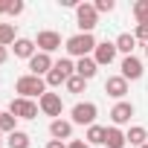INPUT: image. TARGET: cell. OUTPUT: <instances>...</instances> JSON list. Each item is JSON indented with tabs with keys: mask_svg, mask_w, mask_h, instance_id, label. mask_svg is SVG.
I'll use <instances>...</instances> for the list:
<instances>
[{
	"mask_svg": "<svg viewBox=\"0 0 148 148\" xmlns=\"http://www.w3.org/2000/svg\"><path fill=\"white\" fill-rule=\"evenodd\" d=\"M55 67V61H52V55H47V52H35L32 58H29V70H32V76H41V79H47V73Z\"/></svg>",
	"mask_w": 148,
	"mask_h": 148,
	"instance_id": "cell-11",
	"label": "cell"
},
{
	"mask_svg": "<svg viewBox=\"0 0 148 148\" xmlns=\"http://www.w3.org/2000/svg\"><path fill=\"white\" fill-rule=\"evenodd\" d=\"M134 38L148 44V23H136V29H134Z\"/></svg>",
	"mask_w": 148,
	"mask_h": 148,
	"instance_id": "cell-28",
	"label": "cell"
},
{
	"mask_svg": "<svg viewBox=\"0 0 148 148\" xmlns=\"http://www.w3.org/2000/svg\"><path fill=\"white\" fill-rule=\"evenodd\" d=\"M119 76L125 79V82H136V79H142V61L136 58V55H125L122 58V64H119Z\"/></svg>",
	"mask_w": 148,
	"mask_h": 148,
	"instance_id": "cell-10",
	"label": "cell"
},
{
	"mask_svg": "<svg viewBox=\"0 0 148 148\" xmlns=\"http://www.w3.org/2000/svg\"><path fill=\"white\" fill-rule=\"evenodd\" d=\"M49 136L61 139V142H70L73 139V122L70 119H52L49 122Z\"/></svg>",
	"mask_w": 148,
	"mask_h": 148,
	"instance_id": "cell-13",
	"label": "cell"
},
{
	"mask_svg": "<svg viewBox=\"0 0 148 148\" xmlns=\"http://www.w3.org/2000/svg\"><path fill=\"white\" fill-rule=\"evenodd\" d=\"M35 47H38V52L52 55L55 49H61V35H58V32H52V29H44V32H38Z\"/></svg>",
	"mask_w": 148,
	"mask_h": 148,
	"instance_id": "cell-8",
	"label": "cell"
},
{
	"mask_svg": "<svg viewBox=\"0 0 148 148\" xmlns=\"http://www.w3.org/2000/svg\"><path fill=\"white\" fill-rule=\"evenodd\" d=\"M9 148H29V134L26 131H15V134H9Z\"/></svg>",
	"mask_w": 148,
	"mask_h": 148,
	"instance_id": "cell-23",
	"label": "cell"
},
{
	"mask_svg": "<svg viewBox=\"0 0 148 148\" xmlns=\"http://www.w3.org/2000/svg\"><path fill=\"white\" fill-rule=\"evenodd\" d=\"M12 49H15V58H32L38 47H35L32 38H18V41L12 44Z\"/></svg>",
	"mask_w": 148,
	"mask_h": 148,
	"instance_id": "cell-17",
	"label": "cell"
},
{
	"mask_svg": "<svg viewBox=\"0 0 148 148\" xmlns=\"http://www.w3.org/2000/svg\"><path fill=\"white\" fill-rule=\"evenodd\" d=\"M116 41H99L96 44V52H93V61L99 64V67H108V64H113L116 61Z\"/></svg>",
	"mask_w": 148,
	"mask_h": 148,
	"instance_id": "cell-9",
	"label": "cell"
},
{
	"mask_svg": "<svg viewBox=\"0 0 148 148\" xmlns=\"http://www.w3.org/2000/svg\"><path fill=\"white\" fill-rule=\"evenodd\" d=\"M93 6H96V12H99V15H102V12H108V15H110V12L116 9V3H113V0H96Z\"/></svg>",
	"mask_w": 148,
	"mask_h": 148,
	"instance_id": "cell-27",
	"label": "cell"
},
{
	"mask_svg": "<svg viewBox=\"0 0 148 148\" xmlns=\"http://www.w3.org/2000/svg\"><path fill=\"white\" fill-rule=\"evenodd\" d=\"M67 148H90V145H87L84 139H70V142H67Z\"/></svg>",
	"mask_w": 148,
	"mask_h": 148,
	"instance_id": "cell-29",
	"label": "cell"
},
{
	"mask_svg": "<svg viewBox=\"0 0 148 148\" xmlns=\"http://www.w3.org/2000/svg\"><path fill=\"white\" fill-rule=\"evenodd\" d=\"M0 15H6V0H0Z\"/></svg>",
	"mask_w": 148,
	"mask_h": 148,
	"instance_id": "cell-32",
	"label": "cell"
},
{
	"mask_svg": "<svg viewBox=\"0 0 148 148\" xmlns=\"http://www.w3.org/2000/svg\"><path fill=\"white\" fill-rule=\"evenodd\" d=\"M38 110H41V108H38L32 99H21V96H18V99L9 102V113H15L18 119H35Z\"/></svg>",
	"mask_w": 148,
	"mask_h": 148,
	"instance_id": "cell-7",
	"label": "cell"
},
{
	"mask_svg": "<svg viewBox=\"0 0 148 148\" xmlns=\"http://www.w3.org/2000/svg\"><path fill=\"white\" fill-rule=\"evenodd\" d=\"M105 145H108V148H125V145H128L125 131H122V128H116V125L105 128Z\"/></svg>",
	"mask_w": 148,
	"mask_h": 148,
	"instance_id": "cell-15",
	"label": "cell"
},
{
	"mask_svg": "<svg viewBox=\"0 0 148 148\" xmlns=\"http://www.w3.org/2000/svg\"><path fill=\"white\" fill-rule=\"evenodd\" d=\"M134 18H136V23H148V0L134 3Z\"/></svg>",
	"mask_w": 148,
	"mask_h": 148,
	"instance_id": "cell-24",
	"label": "cell"
},
{
	"mask_svg": "<svg viewBox=\"0 0 148 148\" xmlns=\"http://www.w3.org/2000/svg\"><path fill=\"white\" fill-rule=\"evenodd\" d=\"M18 131V116L15 113H9V110H3V113H0V134H15Z\"/></svg>",
	"mask_w": 148,
	"mask_h": 148,
	"instance_id": "cell-21",
	"label": "cell"
},
{
	"mask_svg": "<svg viewBox=\"0 0 148 148\" xmlns=\"http://www.w3.org/2000/svg\"><path fill=\"white\" fill-rule=\"evenodd\" d=\"M142 148H148V142H145V145H142Z\"/></svg>",
	"mask_w": 148,
	"mask_h": 148,
	"instance_id": "cell-35",
	"label": "cell"
},
{
	"mask_svg": "<svg viewBox=\"0 0 148 148\" xmlns=\"http://www.w3.org/2000/svg\"><path fill=\"white\" fill-rule=\"evenodd\" d=\"M6 58H9V47H0V64H6Z\"/></svg>",
	"mask_w": 148,
	"mask_h": 148,
	"instance_id": "cell-31",
	"label": "cell"
},
{
	"mask_svg": "<svg viewBox=\"0 0 148 148\" xmlns=\"http://www.w3.org/2000/svg\"><path fill=\"white\" fill-rule=\"evenodd\" d=\"M18 35H15V23H0V47H9L15 44Z\"/></svg>",
	"mask_w": 148,
	"mask_h": 148,
	"instance_id": "cell-22",
	"label": "cell"
},
{
	"mask_svg": "<svg viewBox=\"0 0 148 148\" xmlns=\"http://www.w3.org/2000/svg\"><path fill=\"white\" fill-rule=\"evenodd\" d=\"M96 116H99V108L93 105V102H79L76 108H73V116H70V122L73 125H96Z\"/></svg>",
	"mask_w": 148,
	"mask_h": 148,
	"instance_id": "cell-5",
	"label": "cell"
},
{
	"mask_svg": "<svg viewBox=\"0 0 148 148\" xmlns=\"http://www.w3.org/2000/svg\"><path fill=\"white\" fill-rule=\"evenodd\" d=\"M76 23H79L82 32H93L96 23H99L96 6H93V3H79V6H76Z\"/></svg>",
	"mask_w": 148,
	"mask_h": 148,
	"instance_id": "cell-4",
	"label": "cell"
},
{
	"mask_svg": "<svg viewBox=\"0 0 148 148\" xmlns=\"http://www.w3.org/2000/svg\"><path fill=\"white\" fill-rule=\"evenodd\" d=\"M73 76H76V64H73L70 58H61V61H55V67L47 73V87H61V84H67Z\"/></svg>",
	"mask_w": 148,
	"mask_h": 148,
	"instance_id": "cell-3",
	"label": "cell"
},
{
	"mask_svg": "<svg viewBox=\"0 0 148 148\" xmlns=\"http://www.w3.org/2000/svg\"><path fill=\"white\" fill-rule=\"evenodd\" d=\"M84 142L93 148V145H105V128L102 125H90L87 134H84Z\"/></svg>",
	"mask_w": 148,
	"mask_h": 148,
	"instance_id": "cell-20",
	"label": "cell"
},
{
	"mask_svg": "<svg viewBox=\"0 0 148 148\" xmlns=\"http://www.w3.org/2000/svg\"><path fill=\"white\" fill-rule=\"evenodd\" d=\"M0 113H3V110H0Z\"/></svg>",
	"mask_w": 148,
	"mask_h": 148,
	"instance_id": "cell-36",
	"label": "cell"
},
{
	"mask_svg": "<svg viewBox=\"0 0 148 148\" xmlns=\"http://www.w3.org/2000/svg\"><path fill=\"white\" fill-rule=\"evenodd\" d=\"M38 108H41V113L44 116H52V119H61V110H64V102H61V96L58 93H44L41 99H38Z\"/></svg>",
	"mask_w": 148,
	"mask_h": 148,
	"instance_id": "cell-6",
	"label": "cell"
},
{
	"mask_svg": "<svg viewBox=\"0 0 148 148\" xmlns=\"http://www.w3.org/2000/svg\"><path fill=\"white\" fill-rule=\"evenodd\" d=\"M145 55H148V44H145Z\"/></svg>",
	"mask_w": 148,
	"mask_h": 148,
	"instance_id": "cell-34",
	"label": "cell"
},
{
	"mask_svg": "<svg viewBox=\"0 0 148 148\" xmlns=\"http://www.w3.org/2000/svg\"><path fill=\"white\" fill-rule=\"evenodd\" d=\"M134 113H136V108H134L131 102H116V105L110 108V122H113L116 128H119V125H128Z\"/></svg>",
	"mask_w": 148,
	"mask_h": 148,
	"instance_id": "cell-12",
	"label": "cell"
},
{
	"mask_svg": "<svg viewBox=\"0 0 148 148\" xmlns=\"http://www.w3.org/2000/svg\"><path fill=\"white\" fill-rule=\"evenodd\" d=\"M96 73H99V64L93 61V55H90V58H79V61H76V76H82L84 82H90Z\"/></svg>",
	"mask_w": 148,
	"mask_h": 148,
	"instance_id": "cell-16",
	"label": "cell"
},
{
	"mask_svg": "<svg viewBox=\"0 0 148 148\" xmlns=\"http://www.w3.org/2000/svg\"><path fill=\"white\" fill-rule=\"evenodd\" d=\"M23 12V0H6V15L9 18H18Z\"/></svg>",
	"mask_w": 148,
	"mask_h": 148,
	"instance_id": "cell-26",
	"label": "cell"
},
{
	"mask_svg": "<svg viewBox=\"0 0 148 148\" xmlns=\"http://www.w3.org/2000/svg\"><path fill=\"white\" fill-rule=\"evenodd\" d=\"M64 87H67V93H82V90L87 87V82H84L82 76H73V79H70V82H67Z\"/></svg>",
	"mask_w": 148,
	"mask_h": 148,
	"instance_id": "cell-25",
	"label": "cell"
},
{
	"mask_svg": "<svg viewBox=\"0 0 148 148\" xmlns=\"http://www.w3.org/2000/svg\"><path fill=\"white\" fill-rule=\"evenodd\" d=\"M15 93L21 96V99H41L44 93H47V82L41 79V76H32V73H26V76H21L18 82H15Z\"/></svg>",
	"mask_w": 148,
	"mask_h": 148,
	"instance_id": "cell-2",
	"label": "cell"
},
{
	"mask_svg": "<svg viewBox=\"0 0 148 148\" xmlns=\"http://www.w3.org/2000/svg\"><path fill=\"white\" fill-rule=\"evenodd\" d=\"M125 139H128V145H136V148H142V145L148 142V131H145L142 125H131V128L125 131Z\"/></svg>",
	"mask_w": 148,
	"mask_h": 148,
	"instance_id": "cell-18",
	"label": "cell"
},
{
	"mask_svg": "<svg viewBox=\"0 0 148 148\" xmlns=\"http://www.w3.org/2000/svg\"><path fill=\"white\" fill-rule=\"evenodd\" d=\"M96 38H93V32H79V35H73V38H67V52L73 55V58H90L93 52H96Z\"/></svg>",
	"mask_w": 148,
	"mask_h": 148,
	"instance_id": "cell-1",
	"label": "cell"
},
{
	"mask_svg": "<svg viewBox=\"0 0 148 148\" xmlns=\"http://www.w3.org/2000/svg\"><path fill=\"white\" fill-rule=\"evenodd\" d=\"M0 145H3V134H0Z\"/></svg>",
	"mask_w": 148,
	"mask_h": 148,
	"instance_id": "cell-33",
	"label": "cell"
},
{
	"mask_svg": "<svg viewBox=\"0 0 148 148\" xmlns=\"http://www.w3.org/2000/svg\"><path fill=\"white\" fill-rule=\"evenodd\" d=\"M134 47H136V38H134V32H122V35L116 38V49H119V52H125V55H134Z\"/></svg>",
	"mask_w": 148,
	"mask_h": 148,
	"instance_id": "cell-19",
	"label": "cell"
},
{
	"mask_svg": "<svg viewBox=\"0 0 148 148\" xmlns=\"http://www.w3.org/2000/svg\"><path fill=\"white\" fill-rule=\"evenodd\" d=\"M47 148H67V142H61V139H49Z\"/></svg>",
	"mask_w": 148,
	"mask_h": 148,
	"instance_id": "cell-30",
	"label": "cell"
},
{
	"mask_svg": "<svg viewBox=\"0 0 148 148\" xmlns=\"http://www.w3.org/2000/svg\"><path fill=\"white\" fill-rule=\"evenodd\" d=\"M105 93H108L110 99H119V102H125V93H128V82H125L122 76H110V79L105 82Z\"/></svg>",
	"mask_w": 148,
	"mask_h": 148,
	"instance_id": "cell-14",
	"label": "cell"
}]
</instances>
